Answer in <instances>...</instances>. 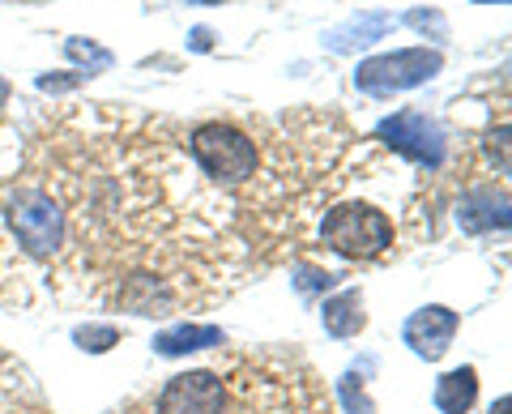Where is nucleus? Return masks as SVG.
Instances as JSON below:
<instances>
[{
    "label": "nucleus",
    "mask_w": 512,
    "mask_h": 414,
    "mask_svg": "<svg viewBox=\"0 0 512 414\" xmlns=\"http://www.w3.org/2000/svg\"><path fill=\"white\" fill-rule=\"evenodd\" d=\"M22 180L64 218L52 274L133 316H171L248 282L256 222L244 193L210 184L167 120L94 103L47 120Z\"/></svg>",
    "instance_id": "f257e3e1"
},
{
    "label": "nucleus",
    "mask_w": 512,
    "mask_h": 414,
    "mask_svg": "<svg viewBox=\"0 0 512 414\" xmlns=\"http://www.w3.org/2000/svg\"><path fill=\"white\" fill-rule=\"evenodd\" d=\"M184 150L192 158V167L210 184L227 188V193H244L265 163L261 141L235 120H205L197 129H188Z\"/></svg>",
    "instance_id": "f03ea898"
},
{
    "label": "nucleus",
    "mask_w": 512,
    "mask_h": 414,
    "mask_svg": "<svg viewBox=\"0 0 512 414\" xmlns=\"http://www.w3.org/2000/svg\"><path fill=\"white\" fill-rule=\"evenodd\" d=\"M320 244L346 261H376L393 248L397 227L393 218L372 201H329L320 210Z\"/></svg>",
    "instance_id": "7ed1b4c3"
},
{
    "label": "nucleus",
    "mask_w": 512,
    "mask_h": 414,
    "mask_svg": "<svg viewBox=\"0 0 512 414\" xmlns=\"http://www.w3.org/2000/svg\"><path fill=\"white\" fill-rule=\"evenodd\" d=\"M376 146L393 150V154H406L410 163L436 171L444 163V154H448V137L427 111L402 107V111H393V116H384L376 124Z\"/></svg>",
    "instance_id": "20e7f679"
},
{
    "label": "nucleus",
    "mask_w": 512,
    "mask_h": 414,
    "mask_svg": "<svg viewBox=\"0 0 512 414\" xmlns=\"http://www.w3.org/2000/svg\"><path fill=\"white\" fill-rule=\"evenodd\" d=\"M444 69V56L436 47H402L389 56H372L355 69V86L363 94H397V90H414L431 82Z\"/></svg>",
    "instance_id": "39448f33"
},
{
    "label": "nucleus",
    "mask_w": 512,
    "mask_h": 414,
    "mask_svg": "<svg viewBox=\"0 0 512 414\" xmlns=\"http://www.w3.org/2000/svg\"><path fill=\"white\" fill-rule=\"evenodd\" d=\"M227 406H231L227 376L214 368H192L171 376L150 397V414H227Z\"/></svg>",
    "instance_id": "423d86ee"
},
{
    "label": "nucleus",
    "mask_w": 512,
    "mask_h": 414,
    "mask_svg": "<svg viewBox=\"0 0 512 414\" xmlns=\"http://www.w3.org/2000/svg\"><path fill=\"white\" fill-rule=\"evenodd\" d=\"M457 227L466 235H491V231H508V184L483 180L461 193L457 201Z\"/></svg>",
    "instance_id": "0eeeda50"
},
{
    "label": "nucleus",
    "mask_w": 512,
    "mask_h": 414,
    "mask_svg": "<svg viewBox=\"0 0 512 414\" xmlns=\"http://www.w3.org/2000/svg\"><path fill=\"white\" fill-rule=\"evenodd\" d=\"M457 325H461V316H457L453 308H444V304H427V308H419V312H414L410 321H406L402 338H406V346H410L419 359L436 363V359H444V355H448V346H453Z\"/></svg>",
    "instance_id": "6e6552de"
},
{
    "label": "nucleus",
    "mask_w": 512,
    "mask_h": 414,
    "mask_svg": "<svg viewBox=\"0 0 512 414\" xmlns=\"http://www.w3.org/2000/svg\"><path fill=\"white\" fill-rule=\"evenodd\" d=\"M0 414H52L35 376L13 355H5V350H0Z\"/></svg>",
    "instance_id": "1a4fd4ad"
},
{
    "label": "nucleus",
    "mask_w": 512,
    "mask_h": 414,
    "mask_svg": "<svg viewBox=\"0 0 512 414\" xmlns=\"http://www.w3.org/2000/svg\"><path fill=\"white\" fill-rule=\"evenodd\" d=\"M393 26L397 22L389 18V13H355V18H346V22L325 30V47L333 56H355V52H363V47L380 43Z\"/></svg>",
    "instance_id": "9d476101"
},
{
    "label": "nucleus",
    "mask_w": 512,
    "mask_h": 414,
    "mask_svg": "<svg viewBox=\"0 0 512 414\" xmlns=\"http://www.w3.org/2000/svg\"><path fill=\"white\" fill-rule=\"evenodd\" d=\"M210 346H227V333L218 325H171L154 338V350L167 359H180V355H197V350H210Z\"/></svg>",
    "instance_id": "9b49d317"
},
{
    "label": "nucleus",
    "mask_w": 512,
    "mask_h": 414,
    "mask_svg": "<svg viewBox=\"0 0 512 414\" xmlns=\"http://www.w3.org/2000/svg\"><path fill=\"white\" fill-rule=\"evenodd\" d=\"M320 325H325L329 338H355V333L367 325L363 312V295L350 286V291H338L320 304Z\"/></svg>",
    "instance_id": "f8f14e48"
},
{
    "label": "nucleus",
    "mask_w": 512,
    "mask_h": 414,
    "mask_svg": "<svg viewBox=\"0 0 512 414\" xmlns=\"http://www.w3.org/2000/svg\"><path fill=\"white\" fill-rule=\"evenodd\" d=\"M440 414H470V406L478 402V372L474 368H453L436 380V393H431Z\"/></svg>",
    "instance_id": "ddd939ff"
},
{
    "label": "nucleus",
    "mask_w": 512,
    "mask_h": 414,
    "mask_svg": "<svg viewBox=\"0 0 512 414\" xmlns=\"http://www.w3.org/2000/svg\"><path fill=\"white\" fill-rule=\"evenodd\" d=\"M0 295L9 299H30V286H26V269L18 261V252L9 244V231H5V218H0Z\"/></svg>",
    "instance_id": "4468645a"
},
{
    "label": "nucleus",
    "mask_w": 512,
    "mask_h": 414,
    "mask_svg": "<svg viewBox=\"0 0 512 414\" xmlns=\"http://www.w3.org/2000/svg\"><path fill=\"white\" fill-rule=\"evenodd\" d=\"M120 338H124V333L116 325H77L73 329V342L82 350H90V355H103V350L120 346Z\"/></svg>",
    "instance_id": "2eb2a0df"
},
{
    "label": "nucleus",
    "mask_w": 512,
    "mask_h": 414,
    "mask_svg": "<svg viewBox=\"0 0 512 414\" xmlns=\"http://www.w3.org/2000/svg\"><path fill=\"white\" fill-rule=\"evenodd\" d=\"M338 393H342V406L346 414H376V406L367 402V393H363V376L350 368L342 380H338Z\"/></svg>",
    "instance_id": "dca6fc26"
},
{
    "label": "nucleus",
    "mask_w": 512,
    "mask_h": 414,
    "mask_svg": "<svg viewBox=\"0 0 512 414\" xmlns=\"http://www.w3.org/2000/svg\"><path fill=\"white\" fill-rule=\"evenodd\" d=\"M64 52H69V60H82V65H94V69H107L111 65V52L90 39H69L64 43Z\"/></svg>",
    "instance_id": "f3484780"
},
{
    "label": "nucleus",
    "mask_w": 512,
    "mask_h": 414,
    "mask_svg": "<svg viewBox=\"0 0 512 414\" xmlns=\"http://www.w3.org/2000/svg\"><path fill=\"white\" fill-rule=\"evenodd\" d=\"M295 274H299L295 282H299V291H303V295H308V291H320V286L329 291V286L338 282V274H329V269H308V265H299Z\"/></svg>",
    "instance_id": "a211bd4d"
},
{
    "label": "nucleus",
    "mask_w": 512,
    "mask_h": 414,
    "mask_svg": "<svg viewBox=\"0 0 512 414\" xmlns=\"http://www.w3.org/2000/svg\"><path fill=\"white\" fill-rule=\"evenodd\" d=\"M73 86H82V73H73V77H52V73H43V77H39V90H47V94L73 90Z\"/></svg>",
    "instance_id": "6ab92c4d"
},
{
    "label": "nucleus",
    "mask_w": 512,
    "mask_h": 414,
    "mask_svg": "<svg viewBox=\"0 0 512 414\" xmlns=\"http://www.w3.org/2000/svg\"><path fill=\"white\" fill-rule=\"evenodd\" d=\"M406 22H414V26H423V30H427V26H431V30H444V18H440V13H423V9H414V13H410V18H406Z\"/></svg>",
    "instance_id": "aec40b11"
},
{
    "label": "nucleus",
    "mask_w": 512,
    "mask_h": 414,
    "mask_svg": "<svg viewBox=\"0 0 512 414\" xmlns=\"http://www.w3.org/2000/svg\"><path fill=\"white\" fill-rule=\"evenodd\" d=\"M210 43H214V35H210V30H205V26L192 30V47H197V52H210Z\"/></svg>",
    "instance_id": "412c9836"
},
{
    "label": "nucleus",
    "mask_w": 512,
    "mask_h": 414,
    "mask_svg": "<svg viewBox=\"0 0 512 414\" xmlns=\"http://www.w3.org/2000/svg\"><path fill=\"white\" fill-rule=\"evenodd\" d=\"M491 414H508V397H500V402L491 406Z\"/></svg>",
    "instance_id": "4be33fe9"
},
{
    "label": "nucleus",
    "mask_w": 512,
    "mask_h": 414,
    "mask_svg": "<svg viewBox=\"0 0 512 414\" xmlns=\"http://www.w3.org/2000/svg\"><path fill=\"white\" fill-rule=\"evenodd\" d=\"M9 103V82H0V107Z\"/></svg>",
    "instance_id": "5701e85b"
}]
</instances>
